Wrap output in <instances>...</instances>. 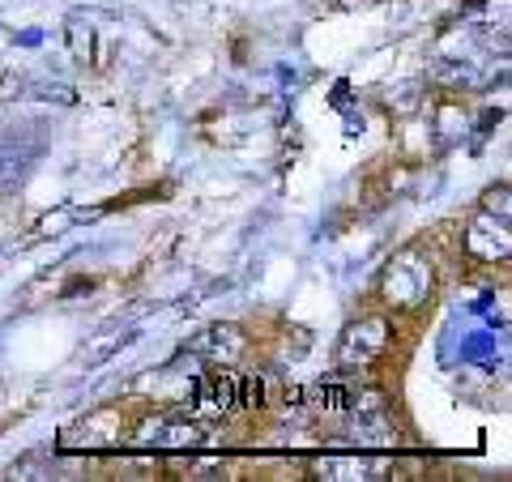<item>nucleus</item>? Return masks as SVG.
<instances>
[{
	"mask_svg": "<svg viewBox=\"0 0 512 482\" xmlns=\"http://www.w3.org/2000/svg\"><path fill=\"white\" fill-rule=\"evenodd\" d=\"M384 346H389V325H384L380 316H367V320H359V325L346 329V337H342V363L367 367L376 355H384Z\"/></svg>",
	"mask_w": 512,
	"mask_h": 482,
	"instance_id": "nucleus-1",
	"label": "nucleus"
},
{
	"mask_svg": "<svg viewBox=\"0 0 512 482\" xmlns=\"http://www.w3.org/2000/svg\"><path fill=\"white\" fill-rule=\"evenodd\" d=\"M235 401H239V410H261L265 406L261 376H235Z\"/></svg>",
	"mask_w": 512,
	"mask_h": 482,
	"instance_id": "nucleus-5",
	"label": "nucleus"
},
{
	"mask_svg": "<svg viewBox=\"0 0 512 482\" xmlns=\"http://www.w3.org/2000/svg\"><path fill=\"white\" fill-rule=\"evenodd\" d=\"M192 350L205 359H214V363H231L239 350H244V337H239V329H231V325H214L192 342Z\"/></svg>",
	"mask_w": 512,
	"mask_h": 482,
	"instance_id": "nucleus-3",
	"label": "nucleus"
},
{
	"mask_svg": "<svg viewBox=\"0 0 512 482\" xmlns=\"http://www.w3.org/2000/svg\"><path fill=\"white\" fill-rule=\"evenodd\" d=\"M192 410L205 414V419H218V414L239 410L235 401V376L231 372H210L192 384Z\"/></svg>",
	"mask_w": 512,
	"mask_h": 482,
	"instance_id": "nucleus-2",
	"label": "nucleus"
},
{
	"mask_svg": "<svg viewBox=\"0 0 512 482\" xmlns=\"http://www.w3.org/2000/svg\"><path fill=\"white\" fill-rule=\"evenodd\" d=\"M350 401H355V397H350L346 389H342V384H316V389H312V406L316 410H329V414H338V410H346L350 406Z\"/></svg>",
	"mask_w": 512,
	"mask_h": 482,
	"instance_id": "nucleus-4",
	"label": "nucleus"
}]
</instances>
